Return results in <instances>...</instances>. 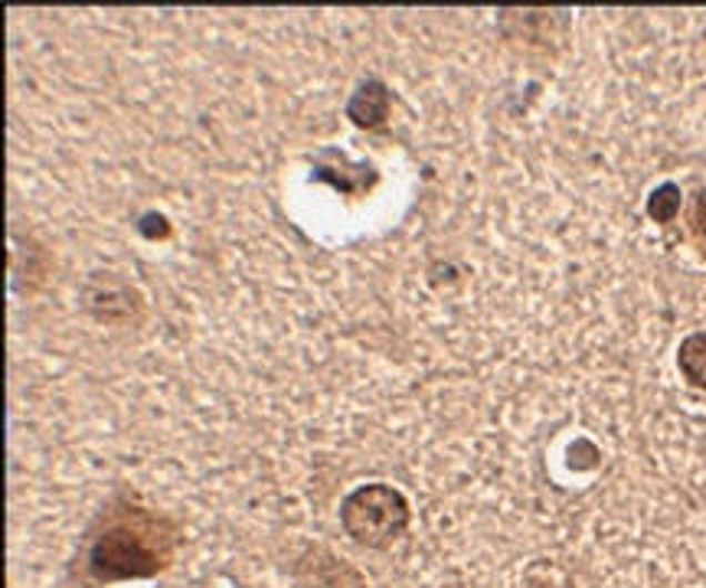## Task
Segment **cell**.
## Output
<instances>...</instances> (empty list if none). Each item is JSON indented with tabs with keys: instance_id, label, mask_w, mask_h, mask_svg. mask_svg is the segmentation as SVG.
I'll return each instance as SVG.
<instances>
[{
	"instance_id": "6da1fadb",
	"label": "cell",
	"mask_w": 706,
	"mask_h": 588,
	"mask_svg": "<svg viewBox=\"0 0 706 588\" xmlns=\"http://www.w3.org/2000/svg\"><path fill=\"white\" fill-rule=\"evenodd\" d=\"M180 539V527L168 514H158L134 497H115L85 529L72 572L82 586L151 579L171 569Z\"/></svg>"
},
{
	"instance_id": "7a4b0ae2",
	"label": "cell",
	"mask_w": 706,
	"mask_h": 588,
	"mask_svg": "<svg viewBox=\"0 0 706 588\" xmlns=\"http://www.w3.org/2000/svg\"><path fill=\"white\" fill-rule=\"evenodd\" d=\"M410 500L390 484H363L341 504V524L353 543L383 549L410 527Z\"/></svg>"
},
{
	"instance_id": "3957f363",
	"label": "cell",
	"mask_w": 706,
	"mask_h": 588,
	"mask_svg": "<svg viewBox=\"0 0 706 588\" xmlns=\"http://www.w3.org/2000/svg\"><path fill=\"white\" fill-rule=\"evenodd\" d=\"M347 115L353 118V124L360 128H380L386 115H390V92L383 82H363L356 92H353L351 105H347Z\"/></svg>"
},
{
	"instance_id": "277c9868",
	"label": "cell",
	"mask_w": 706,
	"mask_h": 588,
	"mask_svg": "<svg viewBox=\"0 0 706 588\" xmlns=\"http://www.w3.org/2000/svg\"><path fill=\"white\" fill-rule=\"evenodd\" d=\"M677 366H680V373L687 376V383H690V386H700V389H706V331H700V334H690V337L680 344Z\"/></svg>"
},
{
	"instance_id": "5b68a950",
	"label": "cell",
	"mask_w": 706,
	"mask_h": 588,
	"mask_svg": "<svg viewBox=\"0 0 706 588\" xmlns=\"http://www.w3.org/2000/svg\"><path fill=\"white\" fill-rule=\"evenodd\" d=\"M647 210H650V216H654L657 223H670V220L677 216V210H680V190H677L674 183L657 186V190L650 193Z\"/></svg>"
},
{
	"instance_id": "8992f818",
	"label": "cell",
	"mask_w": 706,
	"mask_h": 588,
	"mask_svg": "<svg viewBox=\"0 0 706 588\" xmlns=\"http://www.w3.org/2000/svg\"><path fill=\"white\" fill-rule=\"evenodd\" d=\"M690 233H694L697 245L704 249L706 255V190H700L697 200H694V210H690Z\"/></svg>"
}]
</instances>
